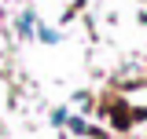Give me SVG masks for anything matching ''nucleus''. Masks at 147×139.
Here are the masks:
<instances>
[{
  "instance_id": "nucleus-1",
  "label": "nucleus",
  "mask_w": 147,
  "mask_h": 139,
  "mask_svg": "<svg viewBox=\"0 0 147 139\" xmlns=\"http://www.w3.org/2000/svg\"><path fill=\"white\" fill-rule=\"evenodd\" d=\"M30 29H33V15L26 11V15L18 18V33H30Z\"/></svg>"
}]
</instances>
